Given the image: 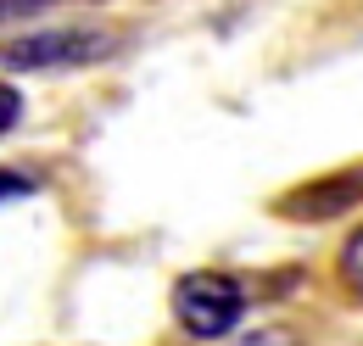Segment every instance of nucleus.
Masks as SVG:
<instances>
[{
    "mask_svg": "<svg viewBox=\"0 0 363 346\" xmlns=\"http://www.w3.org/2000/svg\"><path fill=\"white\" fill-rule=\"evenodd\" d=\"M118 34L101 23H67V28H34L17 40H0V67L6 73H73V67H101L118 56Z\"/></svg>",
    "mask_w": 363,
    "mask_h": 346,
    "instance_id": "1",
    "label": "nucleus"
},
{
    "mask_svg": "<svg viewBox=\"0 0 363 346\" xmlns=\"http://www.w3.org/2000/svg\"><path fill=\"white\" fill-rule=\"evenodd\" d=\"M235 346H296V335H291V330H279V324H269V330H252V335H240Z\"/></svg>",
    "mask_w": 363,
    "mask_h": 346,
    "instance_id": "6",
    "label": "nucleus"
},
{
    "mask_svg": "<svg viewBox=\"0 0 363 346\" xmlns=\"http://www.w3.org/2000/svg\"><path fill=\"white\" fill-rule=\"evenodd\" d=\"M341 279H347V291H352V296H363V229L341 246Z\"/></svg>",
    "mask_w": 363,
    "mask_h": 346,
    "instance_id": "4",
    "label": "nucleus"
},
{
    "mask_svg": "<svg viewBox=\"0 0 363 346\" xmlns=\"http://www.w3.org/2000/svg\"><path fill=\"white\" fill-rule=\"evenodd\" d=\"M45 6H62V0H0V28H6V23L34 17V11H45Z\"/></svg>",
    "mask_w": 363,
    "mask_h": 346,
    "instance_id": "5",
    "label": "nucleus"
},
{
    "mask_svg": "<svg viewBox=\"0 0 363 346\" xmlns=\"http://www.w3.org/2000/svg\"><path fill=\"white\" fill-rule=\"evenodd\" d=\"M174 318L190 341H229L246 318V285L235 274H184L174 285Z\"/></svg>",
    "mask_w": 363,
    "mask_h": 346,
    "instance_id": "2",
    "label": "nucleus"
},
{
    "mask_svg": "<svg viewBox=\"0 0 363 346\" xmlns=\"http://www.w3.org/2000/svg\"><path fill=\"white\" fill-rule=\"evenodd\" d=\"M347 207H363V168H341V173H324L313 184L291 190L279 201L285 218H308V223H324V218H341Z\"/></svg>",
    "mask_w": 363,
    "mask_h": 346,
    "instance_id": "3",
    "label": "nucleus"
},
{
    "mask_svg": "<svg viewBox=\"0 0 363 346\" xmlns=\"http://www.w3.org/2000/svg\"><path fill=\"white\" fill-rule=\"evenodd\" d=\"M17 118H23V95H17L11 84H0V134L17 129Z\"/></svg>",
    "mask_w": 363,
    "mask_h": 346,
    "instance_id": "8",
    "label": "nucleus"
},
{
    "mask_svg": "<svg viewBox=\"0 0 363 346\" xmlns=\"http://www.w3.org/2000/svg\"><path fill=\"white\" fill-rule=\"evenodd\" d=\"M23 196H34V179H23V173L0 168V201H23Z\"/></svg>",
    "mask_w": 363,
    "mask_h": 346,
    "instance_id": "7",
    "label": "nucleus"
}]
</instances>
